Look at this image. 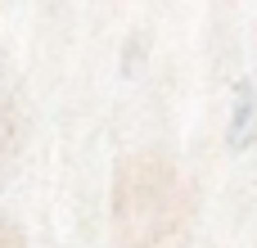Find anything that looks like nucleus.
I'll list each match as a JSON object with an SVG mask.
<instances>
[{"instance_id":"f257e3e1","label":"nucleus","mask_w":257,"mask_h":248,"mask_svg":"<svg viewBox=\"0 0 257 248\" xmlns=\"http://www.w3.org/2000/svg\"><path fill=\"white\" fill-rule=\"evenodd\" d=\"M230 149H248L257 136V90L253 81H239L235 86V108H230Z\"/></svg>"}]
</instances>
